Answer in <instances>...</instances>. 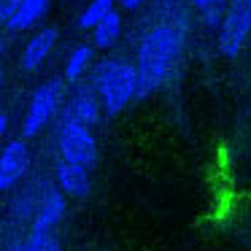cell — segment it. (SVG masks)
Instances as JSON below:
<instances>
[{"mask_svg":"<svg viewBox=\"0 0 251 251\" xmlns=\"http://www.w3.org/2000/svg\"><path fill=\"white\" fill-rule=\"evenodd\" d=\"M181 30L173 25H159V27L149 30L141 41L138 49V98H149L151 92H157L162 87V81L168 78L170 65L176 62L181 51Z\"/></svg>","mask_w":251,"mask_h":251,"instance_id":"cell-1","label":"cell"},{"mask_svg":"<svg viewBox=\"0 0 251 251\" xmlns=\"http://www.w3.org/2000/svg\"><path fill=\"white\" fill-rule=\"evenodd\" d=\"M92 87L100 95L103 111L108 116H116L130 105L132 98H138V73L125 60H100L95 65Z\"/></svg>","mask_w":251,"mask_h":251,"instance_id":"cell-2","label":"cell"},{"mask_svg":"<svg viewBox=\"0 0 251 251\" xmlns=\"http://www.w3.org/2000/svg\"><path fill=\"white\" fill-rule=\"evenodd\" d=\"M57 149H60V159H68L73 165L92 170L98 162V141H95L92 130L81 127L76 122H62L57 130Z\"/></svg>","mask_w":251,"mask_h":251,"instance_id":"cell-3","label":"cell"},{"mask_svg":"<svg viewBox=\"0 0 251 251\" xmlns=\"http://www.w3.org/2000/svg\"><path fill=\"white\" fill-rule=\"evenodd\" d=\"M62 95H65V87H62L60 78H51V81L41 84L38 89L33 92L30 98V105H27V116H25V138H35L46 125L51 122V116L57 114L62 103Z\"/></svg>","mask_w":251,"mask_h":251,"instance_id":"cell-4","label":"cell"},{"mask_svg":"<svg viewBox=\"0 0 251 251\" xmlns=\"http://www.w3.org/2000/svg\"><path fill=\"white\" fill-rule=\"evenodd\" d=\"M251 35V0H229V8L219 25V49L224 57H235Z\"/></svg>","mask_w":251,"mask_h":251,"instance_id":"cell-5","label":"cell"},{"mask_svg":"<svg viewBox=\"0 0 251 251\" xmlns=\"http://www.w3.org/2000/svg\"><path fill=\"white\" fill-rule=\"evenodd\" d=\"M30 170V149L25 141H8L0 154V189L11 192Z\"/></svg>","mask_w":251,"mask_h":251,"instance_id":"cell-6","label":"cell"},{"mask_svg":"<svg viewBox=\"0 0 251 251\" xmlns=\"http://www.w3.org/2000/svg\"><path fill=\"white\" fill-rule=\"evenodd\" d=\"M100 111H103V103H100L98 89L87 84V87H78L71 95V100L65 105V122H76V125L92 130L100 122Z\"/></svg>","mask_w":251,"mask_h":251,"instance_id":"cell-7","label":"cell"},{"mask_svg":"<svg viewBox=\"0 0 251 251\" xmlns=\"http://www.w3.org/2000/svg\"><path fill=\"white\" fill-rule=\"evenodd\" d=\"M65 216V195L57 186H46L41 192L38 208L33 216V235H51V229L60 224V219Z\"/></svg>","mask_w":251,"mask_h":251,"instance_id":"cell-8","label":"cell"},{"mask_svg":"<svg viewBox=\"0 0 251 251\" xmlns=\"http://www.w3.org/2000/svg\"><path fill=\"white\" fill-rule=\"evenodd\" d=\"M54 186L62 195L71 197H87L92 189V181H89V170L81 165H73L68 159H60L54 165Z\"/></svg>","mask_w":251,"mask_h":251,"instance_id":"cell-9","label":"cell"},{"mask_svg":"<svg viewBox=\"0 0 251 251\" xmlns=\"http://www.w3.org/2000/svg\"><path fill=\"white\" fill-rule=\"evenodd\" d=\"M54 44H57V27L38 30V33L27 41V46H25V51H22V68L25 71H38L46 62V57L51 54Z\"/></svg>","mask_w":251,"mask_h":251,"instance_id":"cell-10","label":"cell"},{"mask_svg":"<svg viewBox=\"0 0 251 251\" xmlns=\"http://www.w3.org/2000/svg\"><path fill=\"white\" fill-rule=\"evenodd\" d=\"M46 11H49V0H25L22 6H19V11L14 14V19L6 25L8 33H25V30H30L33 25H38L41 19L46 17Z\"/></svg>","mask_w":251,"mask_h":251,"instance_id":"cell-11","label":"cell"},{"mask_svg":"<svg viewBox=\"0 0 251 251\" xmlns=\"http://www.w3.org/2000/svg\"><path fill=\"white\" fill-rule=\"evenodd\" d=\"M95 60V49L89 44H81L76 46V49L71 51V57H68L65 62V81H81L84 73L89 71V65H92Z\"/></svg>","mask_w":251,"mask_h":251,"instance_id":"cell-12","label":"cell"},{"mask_svg":"<svg viewBox=\"0 0 251 251\" xmlns=\"http://www.w3.org/2000/svg\"><path fill=\"white\" fill-rule=\"evenodd\" d=\"M119 35H122V17H119V11H111L108 17L92 30V44L98 46V49H111V46L119 41Z\"/></svg>","mask_w":251,"mask_h":251,"instance_id":"cell-13","label":"cell"},{"mask_svg":"<svg viewBox=\"0 0 251 251\" xmlns=\"http://www.w3.org/2000/svg\"><path fill=\"white\" fill-rule=\"evenodd\" d=\"M114 11V0H92L78 17V27L81 30H95L108 14Z\"/></svg>","mask_w":251,"mask_h":251,"instance_id":"cell-14","label":"cell"},{"mask_svg":"<svg viewBox=\"0 0 251 251\" xmlns=\"http://www.w3.org/2000/svg\"><path fill=\"white\" fill-rule=\"evenodd\" d=\"M8 251H62V246L54 235H33L30 232L27 238L8 246Z\"/></svg>","mask_w":251,"mask_h":251,"instance_id":"cell-15","label":"cell"},{"mask_svg":"<svg viewBox=\"0 0 251 251\" xmlns=\"http://www.w3.org/2000/svg\"><path fill=\"white\" fill-rule=\"evenodd\" d=\"M192 6L197 8V11L205 17V22L211 25H216L219 22V14H227V8H229V0H192Z\"/></svg>","mask_w":251,"mask_h":251,"instance_id":"cell-16","label":"cell"},{"mask_svg":"<svg viewBox=\"0 0 251 251\" xmlns=\"http://www.w3.org/2000/svg\"><path fill=\"white\" fill-rule=\"evenodd\" d=\"M25 0H0V22L8 25L14 19V14L19 11V6H22Z\"/></svg>","mask_w":251,"mask_h":251,"instance_id":"cell-17","label":"cell"},{"mask_svg":"<svg viewBox=\"0 0 251 251\" xmlns=\"http://www.w3.org/2000/svg\"><path fill=\"white\" fill-rule=\"evenodd\" d=\"M122 3V8H127V11H135V8H141L146 0H119Z\"/></svg>","mask_w":251,"mask_h":251,"instance_id":"cell-18","label":"cell"},{"mask_svg":"<svg viewBox=\"0 0 251 251\" xmlns=\"http://www.w3.org/2000/svg\"><path fill=\"white\" fill-rule=\"evenodd\" d=\"M0 132H3V135L8 132V114H0Z\"/></svg>","mask_w":251,"mask_h":251,"instance_id":"cell-19","label":"cell"}]
</instances>
